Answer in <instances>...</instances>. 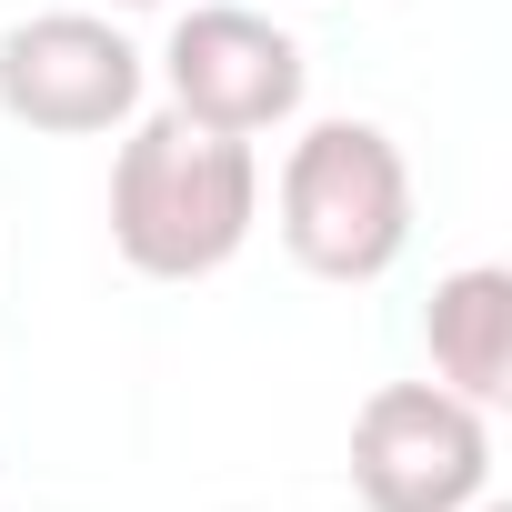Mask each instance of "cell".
Listing matches in <instances>:
<instances>
[{
	"label": "cell",
	"mask_w": 512,
	"mask_h": 512,
	"mask_svg": "<svg viewBox=\"0 0 512 512\" xmlns=\"http://www.w3.org/2000/svg\"><path fill=\"white\" fill-rule=\"evenodd\" d=\"M262 221V161L231 131H201L181 111L141 121L111 161V241L141 282H201Z\"/></svg>",
	"instance_id": "cell-1"
},
{
	"label": "cell",
	"mask_w": 512,
	"mask_h": 512,
	"mask_svg": "<svg viewBox=\"0 0 512 512\" xmlns=\"http://www.w3.org/2000/svg\"><path fill=\"white\" fill-rule=\"evenodd\" d=\"M412 241V171L382 121H312L282 161V251L322 282H382Z\"/></svg>",
	"instance_id": "cell-2"
},
{
	"label": "cell",
	"mask_w": 512,
	"mask_h": 512,
	"mask_svg": "<svg viewBox=\"0 0 512 512\" xmlns=\"http://www.w3.org/2000/svg\"><path fill=\"white\" fill-rule=\"evenodd\" d=\"M492 482V432L482 402L442 382H382L352 412V492L372 512H462Z\"/></svg>",
	"instance_id": "cell-3"
},
{
	"label": "cell",
	"mask_w": 512,
	"mask_h": 512,
	"mask_svg": "<svg viewBox=\"0 0 512 512\" xmlns=\"http://www.w3.org/2000/svg\"><path fill=\"white\" fill-rule=\"evenodd\" d=\"M0 111L21 131H111L141 111V51L91 11H41L0 31Z\"/></svg>",
	"instance_id": "cell-4"
},
{
	"label": "cell",
	"mask_w": 512,
	"mask_h": 512,
	"mask_svg": "<svg viewBox=\"0 0 512 512\" xmlns=\"http://www.w3.org/2000/svg\"><path fill=\"white\" fill-rule=\"evenodd\" d=\"M161 71H171V111L201 121V131H231V141L282 131V121L302 111V81H312V71H302V41L272 31L262 11H231V0L181 11Z\"/></svg>",
	"instance_id": "cell-5"
},
{
	"label": "cell",
	"mask_w": 512,
	"mask_h": 512,
	"mask_svg": "<svg viewBox=\"0 0 512 512\" xmlns=\"http://www.w3.org/2000/svg\"><path fill=\"white\" fill-rule=\"evenodd\" d=\"M422 342H432L442 392L502 402V392H512V272H502V262L442 272V282H432V312H422Z\"/></svg>",
	"instance_id": "cell-6"
},
{
	"label": "cell",
	"mask_w": 512,
	"mask_h": 512,
	"mask_svg": "<svg viewBox=\"0 0 512 512\" xmlns=\"http://www.w3.org/2000/svg\"><path fill=\"white\" fill-rule=\"evenodd\" d=\"M462 512H512V502H462Z\"/></svg>",
	"instance_id": "cell-7"
}]
</instances>
